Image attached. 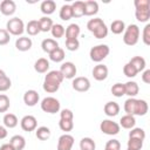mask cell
<instances>
[{"label": "cell", "mask_w": 150, "mask_h": 150, "mask_svg": "<svg viewBox=\"0 0 150 150\" xmlns=\"http://www.w3.org/2000/svg\"><path fill=\"white\" fill-rule=\"evenodd\" d=\"M149 110V105L145 100L129 97L124 102V111L132 116H144Z\"/></svg>", "instance_id": "6da1fadb"}, {"label": "cell", "mask_w": 150, "mask_h": 150, "mask_svg": "<svg viewBox=\"0 0 150 150\" xmlns=\"http://www.w3.org/2000/svg\"><path fill=\"white\" fill-rule=\"evenodd\" d=\"M63 76L62 74L60 73V70H50L47 73V75L45 76V80H43V84H42V88L46 93H55L59 90L62 81H63Z\"/></svg>", "instance_id": "7a4b0ae2"}, {"label": "cell", "mask_w": 150, "mask_h": 150, "mask_svg": "<svg viewBox=\"0 0 150 150\" xmlns=\"http://www.w3.org/2000/svg\"><path fill=\"white\" fill-rule=\"evenodd\" d=\"M139 34H141L139 27L137 25H135V23H131L128 27H125V29H124L123 42L127 46H135L138 42Z\"/></svg>", "instance_id": "3957f363"}, {"label": "cell", "mask_w": 150, "mask_h": 150, "mask_svg": "<svg viewBox=\"0 0 150 150\" xmlns=\"http://www.w3.org/2000/svg\"><path fill=\"white\" fill-rule=\"evenodd\" d=\"M109 53H110V48L108 45H97V46H94L90 48L89 56H90L91 61L100 63L109 55Z\"/></svg>", "instance_id": "277c9868"}, {"label": "cell", "mask_w": 150, "mask_h": 150, "mask_svg": "<svg viewBox=\"0 0 150 150\" xmlns=\"http://www.w3.org/2000/svg\"><path fill=\"white\" fill-rule=\"evenodd\" d=\"M6 30L11 34V35H15V36H19L21 35L23 32H25V23L23 21L15 16V18H12L7 21L6 23Z\"/></svg>", "instance_id": "5b68a950"}, {"label": "cell", "mask_w": 150, "mask_h": 150, "mask_svg": "<svg viewBox=\"0 0 150 150\" xmlns=\"http://www.w3.org/2000/svg\"><path fill=\"white\" fill-rule=\"evenodd\" d=\"M41 109L48 114H56L60 111V102L53 96H47L41 101Z\"/></svg>", "instance_id": "8992f818"}, {"label": "cell", "mask_w": 150, "mask_h": 150, "mask_svg": "<svg viewBox=\"0 0 150 150\" xmlns=\"http://www.w3.org/2000/svg\"><path fill=\"white\" fill-rule=\"evenodd\" d=\"M120 124L117 122H114L112 120H103L101 123H100V130L105 134V135H109V136H114V135H117L120 132Z\"/></svg>", "instance_id": "52a82bcc"}, {"label": "cell", "mask_w": 150, "mask_h": 150, "mask_svg": "<svg viewBox=\"0 0 150 150\" xmlns=\"http://www.w3.org/2000/svg\"><path fill=\"white\" fill-rule=\"evenodd\" d=\"M90 81L88 77H84V76H77V77H74L73 80V83H71V87L74 90L76 91H80V93H84V91H88L90 89Z\"/></svg>", "instance_id": "ba28073f"}, {"label": "cell", "mask_w": 150, "mask_h": 150, "mask_svg": "<svg viewBox=\"0 0 150 150\" xmlns=\"http://www.w3.org/2000/svg\"><path fill=\"white\" fill-rule=\"evenodd\" d=\"M20 125H21V129L23 131L30 132V131H34L38 128V121L33 115H26L21 118Z\"/></svg>", "instance_id": "9c48e42d"}, {"label": "cell", "mask_w": 150, "mask_h": 150, "mask_svg": "<svg viewBox=\"0 0 150 150\" xmlns=\"http://www.w3.org/2000/svg\"><path fill=\"white\" fill-rule=\"evenodd\" d=\"M76 71H77L76 66L70 61L63 62L60 67V73L62 74L63 79H74L76 75Z\"/></svg>", "instance_id": "30bf717a"}, {"label": "cell", "mask_w": 150, "mask_h": 150, "mask_svg": "<svg viewBox=\"0 0 150 150\" xmlns=\"http://www.w3.org/2000/svg\"><path fill=\"white\" fill-rule=\"evenodd\" d=\"M74 145V137L69 134H63L57 139V150H71Z\"/></svg>", "instance_id": "8fae6325"}, {"label": "cell", "mask_w": 150, "mask_h": 150, "mask_svg": "<svg viewBox=\"0 0 150 150\" xmlns=\"http://www.w3.org/2000/svg\"><path fill=\"white\" fill-rule=\"evenodd\" d=\"M108 73H109L108 67L105 64H102V63L96 64L93 68V71H91L93 76H94V79L96 81H104L108 77Z\"/></svg>", "instance_id": "7c38bea8"}, {"label": "cell", "mask_w": 150, "mask_h": 150, "mask_svg": "<svg viewBox=\"0 0 150 150\" xmlns=\"http://www.w3.org/2000/svg\"><path fill=\"white\" fill-rule=\"evenodd\" d=\"M39 100H40L39 93L34 89H29L23 94V102L28 107H34L35 104H38Z\"/></svg>", "instance_id": "4fadbf2b"}, {"label": "cell", "mask_w": 150, "mask_h": 150, "mask_svg": "<svg viewBox=\"0 0 150 150\" xmlns=\"http://www.w3.org/2000/svg\"><path fill=\"white\" fill-rule=\"evenodd\" d=\"M16 11V5L13 0H2L0 2V12L6 15V16H9V15H13Z\"/></svg>", "instance_id": "5bb4252c"}, {"label": "cell", "mask_w": 150, "mask_h": 150, "mask_svg": "<svg viewBox=\"0 0 150 150\" xmlns=\"http://www.w3.org/2000/svg\"><path fill=\"white\" fill-rule=\"evenodd\" d=\"M32 46H33V41L28 36H20L15 41V48L20 52H27L32 48Z\"/></svg>", "instance_id": "9a60e30c"}, {"label": "cell", "mask_w": 150, "mask_h": 150, "mask_svg": "<svg viewBox=\"0 0 150 150\" xmlns=\"http://www.w3.org/2000/svg\"><path fill=\"white\" fill-rule=\"evenodd\" d=\"M103 110H104V114H105L107 116L114 117V116H116V115L120 112V105H118L117 102L109 101V102H107V103L104 104Z\"/></svg>", "instance_id": "2e32d148"}, {"label": "cell", "mask_w": 150, "mask_h": 150, "mask_svg": "<svg viewBox=\"0 0 150 150\" xmlns=\"http://www.w3.org/2000/svg\"><path fill=\"white\" fill-rule=\"evenodd\" d=\"M40 9H41V12L45 14V16H48V15H50V14H53V13L55 12V9H56V4H55V1H53V0H45V1L41 2Z\"/></svg>", "instance_id": "e0dca14e"}, {"label": "cell", "mask_w": 150, "mask_h": 150, "mask_svg": "<svg viewBox=\"0 0 150 150\" xmlns=\"http://www.w3.org/2000/svg\"><path fill=\"white\" fill-rule=\"evenodd\" d=\"M9 144L14 148V150H23L26 146V139L21 135H14L11 137Z\"/></svg>", "instance_id": "ac0fdd59"}, {"label": "cell", "mask_w": 150, "mask_h": 150, "mask_svg": "<svg viewBox=\"0 0 150 150\" xmlns=\"http://www.w3.org/2000/svg\"><path fill=\"white\" fill-rule=\"evenodd\" d=\"M59 47V43H57V41L55 40V39H45V40H42V42H41V48H42V50L45 52V53H48V54H50L53 50H55L56 48Z\"/></svg>", "instance_id": "d6986e66"}, {"label": "cell", "mask_w": 150, "mask_h": 150, "mask_svg": "<svg viewBox=\"0 0 150 150\" xmlns=\"http://www.w3.org/2000/svg\"><path fill=\"white\" fill-rule=\"evenodd\" d=\"M135 125H136V120H135V116H132V115L125 114L120 120V127H122L124 129H132V128H135Z\"/></svg>", "instance_id": "ffe728a7"}, {"label": "cell", "mask_w": 150, "mask_h": 150, "mask_svg": "<svg viewBox=\"0 0 150 150\" xmlns=\"http://www.w3.org/2000/svg\"><path fill=\"white\" fill-rule=\"evenodd\" d=\"M97 12H98V4L96 1L94 0L84 1V15L91 16L97 14Z\"/></svg>", "instance_id": "44dd1931"}, {"label": "cell", "mask_w": 150, "mask_h": 150, "mask_svg": "<svg viewBox=\"0 0 150 150\" xmlns=\"http://www.w3.org/2000/svg\"><path fill=\"white\" fill-rule=\"evenodd\" d=\"M34 69L35 71L40 73V74H43V73H47L48 69H49V61L45 57H40L35 61L34 63Z\"/></svg>", "instance_id": "7402d4cb"}, {"label": "cell", "mask_w": 150, "mask_h": 150, "mask_svg": "<svg viewBox=\"0 0 150 150\" xmlns=\"http://www.w3.org/2000/svg\"><path fill=\"white\" fill-rule=\"evenodd\" d=\"M124 90L125 95H128L129 97H135L139 91V87L135 81H128L127 83H124Z\"/></svg>", "instance_id": "603a6c76"}, {"label": "cell", "mask_w": 150, "mask_h": 150, "mask_svg": "<svg viewBox=\"0 0 150 150\" xmlns=\"http://www.w3.org/2000/svg\"><path fill=\"white\" fill-rule=\"evenodd\" d=\"M81 28L77 23H70L67 28H66V40L67 39H77V36L80 35Z\"/></svg>", "instance_id": "cb8c5ba5"}, {"label": "cell", "mask_w": 150, "mask_h": 150, "mask_svg": "<svg viewBox=\"0 0 150 150\" xmlns=\"http://www.w3.org/2000/svg\"><path fill=\"white\" fill-rule=\"evenodd\" d=\"M73 18H81L84 15V1H74L71 5Z\"/></svg>", "instance_id": "d4e9b609"}, {"label": "cell", "mask_w": 150, "mask_h": 150, "mask_svg": "<svg viewBox=\"0 0 150 150\" xmlns=\"http://www.w3.org/2000/svg\"><path fill=\"white\" fill-rule=\"evenodd\" d=\"M2 122H4V125H5L6 128H9V129L15 128V127L18 125V123H19L18 117H16L14 114H11V112L5 114V116H4V118H2Z\"/></svg>", "instance_id": "484cf974"}, {"label": "cell", "mask_w": 150, "mask_h": 150, "mask_svg": "<svg viewBox=\"0 0 150 150\" xmlns=\"http://www.w3.org/2000/svg\"><path fill=\"white\" fill-rule=\"evenodd\" d=\"M135 16L141 22H148L150 19V8H137L135 11Z\"/></svg>", "instance_id": "4316f807"}, {"label": "cell", "mask_w": 150, "mask_h": 150, "mask_svg": "<svg viewBox=\"0 0 150 150\" xmlns=\"http://www.w3.org/2000/svg\"><path fill=\"white\" fill-rule=\"evenodd\" d=\"M39 26H40V30L41 32H50L52 27H53V20L49 16H42L39 20Z\"/></svg>", "instance_id": "83f0119b"}, {"label": "cell", "mask_w": 150, "mask_h": 150, "mask_svg": "<svg viewBox=\"0 0 150 150\" xmlns=\"http://www.w3.org/2000/svg\"><path fill=\"white\" fill-rule=\"evenodd\" d=\"M25 29H26V32L28 33V35H32V36L38 35V34L41 32L38 20H30V21H28V23H27V26H26Z\"/></svg>", "instance_id": "f1b7e54d"}, {"label": "cell", "mask_w": 150, "mask_h": 150, "mask_svg": "<svg viewBox=\"0 0 150 150\" xmlns=\"http://www.w3.org/2000/svg\"><path fill=\"white\" fill-rule=\"evenodd\" d=\"M129 63H131V64L136 68V70H137L138 73H139V71H143V70L145 69V66H146L145 59L142 57V56H134V57L129 61Z\"/></svg>", "instance_id": "f546056e"}, {"label": "cell", "mask_w": 150, "mask_h": 150, "mask_svg": "<svg viewBox=\"0 0 150 150\" xmlns=\"http://www.w3.org/2000/svg\"><path fill=\"white\" fill-rule=\"evenodd\" d=\"M35 136L40 141H46L50 137V129L48 127H45V125L39 127L35 129Z\"/></svg>", "instance_id": "4dcf8cb0"}, {"label": "cell", "mask_w": 150, "mask_h": 150, "mask_svg": "<svg viewBox=\"0 0 150 150\" xmlns=\"http://www.w3.org/2000/svg\"><path fill=\"white\" fill-rule=\"evenodd\" d=\"M96 144L95 141L90 137H83L80 141V150H95Z\"/></svg>", "instance_id": "1f68e13d"}, {"label": "cell", "mask_w": 150, "mask_h": 150, "mask_svg": "<svg viewBox=\"0 0 150 150\" xmlns=\"http://www.w3.org/2000/svg\"><path fill=\"white\" fill-rule=\"evenodd\" d=\"M59 15H60V18H61L62 20H64V21L70 20V19L73 18V9H71V6H70L69 4L63 5V6L61 7V9H60Z\"/></svg>", "instance_id": "d6a6232c"}, {"label": "cell", "mask_w": 150, "mask_h": 150, "mask_svg": "<svg viewBox=\"0 0 150 150\" xmlns=\"http://www.w3.org/2000/svg\"><path fill=\"white\" fill-rule=\"evenodd\" d=\"M124 29H125V23L122 20H114L110 25V30L116 35L122 34L124 32Z\"/></svg>", "instance_id": "836d02e7"}, {"label": "cell", "mask_w": 150, "mask_h": 150, "mask_svg": "<svg viewBox=\"0 0 150 150\" xmlns=\"http://www.w3.org/2000/svg\"><path fill=\"white\" fill-rule=\"evenodd\" d=\"M49 59L53 62H62L64 60V50L61 47H57L49 54Z\"/></svg>", "instance_id": "e575fe53"}, {"label": "cell", "mask_w": 150, "mask_h": 150, "mask_svg": "<svg viewBox=\"0 0 150 150\" xmlns=\"http://www.w3.org/2000/svg\"><path fill=\"white\" fill-rule=\"evenodd\" d=\"M50 33H52L53 38L60 39V38H62L64 35L66 29H64V27L61 23H54L53 27H52V29H50Z\"/></svg>", "instance_id": "d590c367"}, {"label": "cell", "mask_w": 150, "mask_h": 150, "mask_svg": "<svg viewBox=\"0 0 150 150\" xmlns=\"http://www.w3.org/2000/svg\"><path fill=\"white\" fill-rule=\"evenodd\" d=\"M129 138H137V139L144 141V138H145V131L142 128H132L129 131Z\"/></svg>", "instance_id": "8d00e7d4"}, {"label": "cell", "mask_w": 150, "mask_h": 150, "mask_svg": "<svg viewBox=\"0 0 150 150\" xmlns=\"http://www.w3.org/2000/svg\"><path fill=\"white\" fill-rule=\"evenodd\" d=\"M104 22H103V20L101 19V18H94V19H90L88 22H87V28H88V30L89 32H94L95 29H97L100 26H102Z\"/></svg>", "instance_id": "74e56055"}, {"label": "cell", "mask_w": 150, "mask_h": 150, "mask_svg": "<svg viewBox=\"0 0 150 150\" xmlns=\"http://www.w3.org/2000/svg\"><path fill=\"white\" fill-rule=\"evenodd\" d=\"M111 94L115 97H122L123 95H125V90H124V83H115L111 87Z\"/></svg>", "instance_id": "f35d334b"}, {"label": "cell", "mask_w": 150, "mask_h": 150, "mask_svg": "<svg viewBox=\"0 0 150 150\" xmlns=\"http://www.w3.org/2000/svg\"><path fill=\"white\" fill-rule=\"evenodd\" d=\"M123 74L127 76V77H135L137 74H138V71L136 70V68L131 64V63H125L124 66H123Z\"/></svg>", "instance_id": "ab89813d"}, {"label": "cell", "mask_w": 150, "mask_h": 150, "mask_svg": "<svg viewBox=\"0 0 150 150\" xmlns=\"http://www.w3.org/2000/svg\"><path fill=\"white\" fill-rule=\"evenodd\" d=\"M11 107V101L7 95L0 94V112H6Z\"/></svg>", "instance_id": "60d3db41"}, {"label": "cell", "mask_w": 150, "mask_h": 150, "mask_svg": "<svg viewBox=\"0 0 150 150\" xmlns=\"http://www.w3.org/2000/svg\"><path fill=\"white\" fill-rule=\"evenodd\" d=\"M93 34H94V36H95L96 39H104V38L108 35V27H107V25L103 23V25L100 26L97 29H95V30L93 32Z\"/></svg>", "instance_id": "b9f144b4"}, {"label": "cell", "mask_w": 150, "mask_h": 150, "mask_svg": "<svg viewBox=\"0 0 150 150\" xmlns=\"http://www.w3.org/2000/svg\"><path fill=\"white\" fill-rule=\"evenodd\" d=\"M127 145H128V149L130 150H141L143 146V141L137 138H129Z\"/></svg>", "instance_id": "7bdbcfd3"}, {"label": "cell", "mask_w": 150, "mask_h": 150, "mask_svg": "<svg viewBox=\"0 0 150 150\" xmlns=\"http://www.w3.org/2000/svg\"><path fill=\"white\" fill-rule=\"evenodd\" d=\"M59 127L62 131H66V134L68 131H71L73 128H74V122L73 121H68V120H61L60 118V122H59Z\"/></svg>", "instance_id": "ee69618b"}, {"label": "cell", "mask_w": 150, "mask_h": 150, "mask_svg": "<svg viewBox=\"0 0 150 150\" xmlns=\"http://www.w3.org/2000/svg\"><path fill=\"white\" fill-rule=\"evenodd\" d=\"M11 87H12V81L7 75L0 77V91H7Z\"/></svg>", "instance_id": "f6af8a7d"}, {"label": "cell", "mask_w": 150, "mask_h": 150, "mask_svg": "<svg viewBox=\"0 0 150 150\" xmlns=\"http://www.w3.org/2000/svg\"><path fill=\"white\" fill-rule=\"evenodd\" d=\"M80 47V42L77 39H67L66 40V48L70 52H75Z\"/></svg>", "instance_id": "bcb514c9"}, {"label": "cell", "mask_w": 150, "mask_h": 150, "mask_svg": "<svg viewBox=\"0 0 150 150\" xmlns=\"http://www.w3.org/2000/svg\"><path fill=\"white\" fill-rule=\"evenodd\" d=\"M104 149H107V150H120L121 149V143H120L118 139H115V138L109 139L105 143V148Z\"/></svg>", "instance_id": "7dc6e473"}, {"label": "cell", "mask_w": 150, "mask_h": 150, "mask_svg": "<svg viewBox=\"0 0 150 150\" xmlns=\"http://www.w3.org/2000/svg\"><path fill=\"white\" fill-rule=\"evenodd\" d=\"M142 40L143 42L149 46L150 45V23H146L145 27L143 28V32H142Z\"/></svg>", "instance_id": "c3c4849f"}, {"label": "cell", "mask_w": 150, "mask_h": 150, "mask_svg": "<svg viewBox=\"0 0 150 150\" xmlns=\"http://www.w3.org/2000/svg\"><path fill=\"white\" fill-rule=\"evenodd\" d=\"M11 40V34L6 29H0V46L7 45Z\"/></svg>", "instance_id": "681fc988"}, {"label": "cell", "mask_w": 150, "mask_h": 150, "mask_svg": "<svg viewBox=\"0 0 150 150\" xmlns=\"http://www.w3.org/2000/svg\"><path fill=\"white\" fill-rule=\"evenodd\" d=\"M60 118L61 120H68V121H73L74 120V114L70 109H63L60 112Z\"/></svg>", "instance_id": "f907efd6"}, {"label": "cell", "mask_w": 150, "mask_h": 150, "mask_svg": "<svg viewBox=\"0 0 150 150\" xmlns=\"http://www.w3.org/2000/svg\"><path fill=\"white\" fill-rule=\"evenodd\" d=\"M135 8H150V1L149 0H135L134 1Z\"/></svg>", "instance_id": "816d5d0a"}, {"label": "cell", "mask_w": 150, "mask_h": 150, "mask_svg": "<svg viewBox=\"0 0 150 150\" xmlns=\"http://www.w3.org/2000/svg\"><path fill=\"white\" fill-rule=\"evenodd\" d=\"M142 81L146 84L150 83V69H144L142 74Z\"/></svg>", "instance_id": "f5cc1de1"}, {"label": "cell", "mask_w": 150, "mask_h": 150, "mask_svg": "<svg viewBox=\"0 0 150 150\" xmlns=\"http://www.w3.org/2000/svg\"><path fill=\"white\" fill-rule=\"evenodd\" d=\"M7 137V129L2 125H0V139H4Z\"/></svg>", "instance_id": "db71d44e"}, {"label": "cell", "mask_w": 150, "mask_h": 150, "mask_svg": "<svg viewBox=\"0 0 150 150\" xmlns=\"http://www.w3.org/2000/svg\"><path fill=\"white\" fill-rule=\"evenodd\" d=\"M0 150H14V148L9 144V143H5L0 146Z\"/></svg>", "instance_id": "11a10c76"}, {"label": "cell", "mask_w": 150, "mask_h": 150, "mask_svg": "<svg viewBox=\"0 0 150 150\" xmlns=\"http://www.w3.org/2000/svg\"><path fill=\"white\" fill-rule=\"evenodd\" d=\"M6 75V73L2 70V69H0V77H2V76H5Z\"/></svg>", "instance_id": "9f6ffc18"}, {"label": "cell", "mask_w": 150, "mask_h": 150, "mask_svg": "<svg viewBox=\"0 0 150 150\" xmlns=\"http://www.w3.org/2000/svg\"><path fill=\"white\" fill-rule=\"evenodd\" d=\"M127 150H130V149H127Z\"/></svg>", "instance_id": "6f0895ef"}, {"label": "cell", "mask_w": 150, "mask_h": 150, "mask_svg": "<svg viewBox=\"0 0 150 150\" xmlns=\"http://www.w3.org/2000/svg\"><path fill=\"white\" fill-rule=\"evenodd\" d=\"M104 150H107V149H104Z\"/></svg>", "instance_id": "680465c9"}]
</instances>
